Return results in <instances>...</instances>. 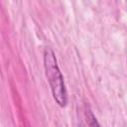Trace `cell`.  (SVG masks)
<instances>
[{
  "label": "cell",
  "instance_id": "cell-2",
  "mask_svg": "<svg viewBox=\"0 0 127 127\" xmlns=\"http://www.w3.org/2000/svg\"><path fill=\"white\" fill-rule=\"evenodd\" d=\"M86 115H87V119L89 120L88 125H90V126H99V123L96 121V118L94 117V115L92 114V112L90 110L86 111Z\"/></svg>",
  "mask_w": 127,
  "mask_h": 127
},
{
  "label": "cell",
  "instance_id": "cell-1",
  "mask_svg": "<svg viewBox=\"0 0 127 127\" xmlns=\"http://www.w3.org/2000/svg\"><path fill=\"white\" fill-rule=\"evenodd\" d=\"M44 67L55 101L61 107H64L67 103V93L56 55L51 48L44 50Z\"/></svg>",
  "mask_w": 127,
  "mask_h": 127
}]
</instances>
